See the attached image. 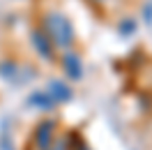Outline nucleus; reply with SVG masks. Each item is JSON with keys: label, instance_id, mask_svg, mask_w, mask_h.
I'll return each mask as SVG.
<instances>
[{"label": "nucleus", "instance_id": "1", "mask_svg": "<svg viewBox=\"0 0 152 150\" xmlns=\"http://www.w3.org/2000/svg\"><path fill=\"white\" fill-rule=\"evenodd\" d=\"M44 26H46V32H48V37H51V44L65 49V46H69V44L74 42L72 23H69L65 16H60V14H48Z\"/></svg>", "mask_w": 152, "mask_h": 150}, {"label": "nucleus", "instance_id": "2", "mask_svg": "<svg viewBox=\"0 0 152 150\" xmlns=\"http://www.w3.org/2000/svg\"><path fill=\"white\" fill-rule=\"evenodd\" d=\"M56 129L58 125L53 120H42L35 129V146L37 150H51L53 141H56Z\"/></svg>", "mask_w": 152, "mask_h": 150}, {"label": "nucleus", "instance_id": "3", "mask_svg": "<svg viewBox=\"0 0 152 150\" xmlns=\"http://www.w3.org/2000/svg\"><path fill=\"white\" fill-rule=\"evenodd\" d=\"M62 65H65L67 74L72 76V79H81V60H78V56L67 53V56L62 58Z\"/></svg>", "mask_w": 152, "mask_h": 150}, {"label": "nucleus", "instance_id": "4", "mask_svg": "<svg viewBox=\"0 0 152 150\" xmlns=\"http://www.w3.org/2000/svg\"><path fill=\"white\" fill-rule=\"evenodd\" d=\"M48 90H51V99H60V102H65V99H69V88L67 85H62L60 81H51V85H48Z\"/></svg>", "mask_w": 152, "mask_h": 150}, {"label": "nucleus", "instance_id": "5", "mask_svg": "<svg viewBox=\"0 0 152 150\" xmlns=\"http://www.w3.org/2000/svg\"><path fill=\"white\" fill-rule=\"evenodd\" d=\"M35 46H37V51H42V53H44V56L51 60V44L46 42V37H44V35L35 32Z\"/></svg>", "mask_w": 152, "mask_h": 150}, {"label": "nucleus", "instance_id": "6", "mask_svg": "<svg viewBox=\"0 0 152 150\" xmlns=\"http://www.w3.org/2000/svg\"><path fill=\"white\" fill-rule=\"evenodd\" d=\"M30 104H35V106H39V109H48L51 104H53V99H51V95H44V93H35L32 95V99H30Z\"/></svg>", "mask_w": 152, "mask_h": 150}, {"label": "nucleus", "instance_id": "7", "mask_svg": "<svg viewBox=\"0 0 152 150\" xmlns=\"http://www.w3.org/2000/svg\"><path fill=\"white\" fill-rule=\"evenodd\" d=\"M72 150H90V146H88L81 136H76V146H72Z\"/></svg>", "mask_w": 152, "mask_h": 150}, {"label": "nucleus", "instance_id": "8", "mask_svg": "<svg viewBox=\"0 0 152 150\" xmlns=\"http://www.w3.org/2000/svg\"><path fill=\"white\" fill-rule=\"evenodd\" d=\"M51 150H67V146H65V143H60L58 148H51Z\"/></svg>", "mask_w": 152, "mask_h": 150}]
</instances>
